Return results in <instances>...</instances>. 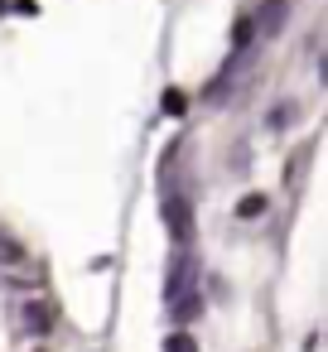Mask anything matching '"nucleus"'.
I'll return each instance as SVG.
<instances>
[{"instance_id": "1", "label": "nucleus", "mask_w": 328, "mask_h": 352, "mask_svg": "<svg viewBox=\"0 0 328 352\" xmlns=\"http://www.w3.org/2000/svg\"><path fill=\"white\" fill-rule=\"evenodd\" d=\"M164 222H169V232H174L179 246H193V212H188L184 198H169L164 203Z\"/></svg>"}, {"instance_id": "2", "label": "nucleus", "mask_w": 328, "mask_h": 352, "mask_svg": "<svg viewBox=\"0 0 328 352\" xmlns=\"http://www.w3.org/2000/svg\"><path fill=\"white\" fill-rule=\"evenodd\" d=\"M184 289H193V251L184 246L179 251V261L169 265V285H164V299H179Z\"/></svg>"}, {"instance_id": "3", "label": "nucleus", "mask_w": 328, "mask_h": 352, "mask_svg": "<svg viewBox=\"0 0 328 352\" xmlns=\"http://www.w3.org/2000/svg\"><path fill=\"white\" fill-rule=\"evenodd\" d=\"M25 328L44 338V333L54 328V304H44V299H30V304H25Z\"/></svg>"}, {"instance_id": "4", "label": "nucleus", "mask_w": 328, "mask_h": 352, "mask_svg": "<svg viewBox=\"0 0 328 352\" xmlns=\"http://www.w3.org/2000/svg\"><path fill=\"white\" fill-rule=\"evenodd\" d=\"M169 309H174V323H193V318H198V309H203L198 285H193V289H184L179 299H169Z\"/></svg>"}, {"instance_id": "5", "label": "nucleus", "mask_w": 328, "mask_h": 352, "mask_svg": "<svg viewBox=\"0 0 328 352\" xmlns=\"http://www.w3.org/2000/svg\"><path fill=\"white\" fill-rule=\"evenodd\" d=\"M285 6H289V0H265L261 15H251V20H256V34H275L280 20H285Z\"/></svg>"}, {"instance_id": "6", "label": "nucleus", "mask_w": 328, "mask_h": 352, "mask_svg": "<svg viewBox=\"0 0 328 352\" xmlns=\"http://www.w3.org/2000/svg\"><path fill=\"white\" fill-rule=\"evenodd\" d=\"M20 261H25V246H20L15 236L0 232V265H20Z\"/></svg>"}, {"instance_id": "7", "label": "nucleus", "mask_w": 328, "mask_h": 352, "mask_svg": "<svg viewBox=\"0 0 328 352\" xmlns=\"http://www.w3.org/2000/svg\"><path fill=\"white\" fill-rule=\"evenodd\" d=\"M261 212H265V198H261V193H246V198L237 203V217H241V222H251V217H261Z\"/></svg>"}, {"instance_id": "8", "label": "nucleus", "mask_w": 328, "mask_h": 352, "mask_svg": "<svg viewBox=\"0 0 328 352\" xmlns=\"http://www.w3.org/2000/svg\"><path fill=\"white\" fill-rule=\"evenodd\" d=\"M160 107H164V116H184V111H188V97H184V92H179V87H169V92H164V102H160Z\"/></svg>"}, {"instance_id": "9", "label": "nucleus", "mask_w": 328, "mask_h": 352, "mask_svg": "<svg viewBox=\"0 0 328 352\" xmlns=\"http://www.w3.org/2000/svg\"><path fill=\"white\" fill-rule=\"evenodd\" d=\"M164 352H198V342H193L184 328H174V333L164 338Z\"/></svg>"}]
</instances>
